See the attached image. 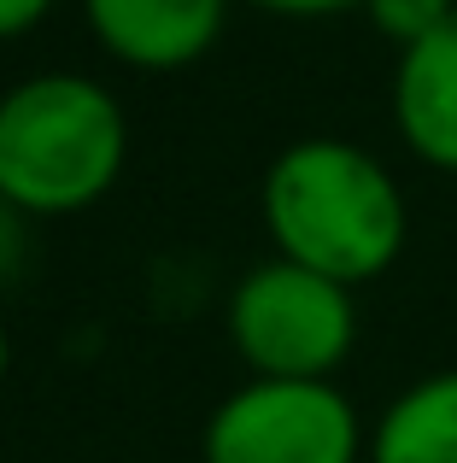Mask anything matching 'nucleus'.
Here are the masks:
<instances>
[{"mask_svg": "<svg viewBox=\"0 0 457 463\" xmlns=\"http://www.w3.org/2000/svg\"><path fill=\"white\" fill-rule=\"evenodd\" d=\"M47 6H53V0H0V35L35 30V24L47 18Z\"/></svg>", "mask_w": 457, "mask_h": 463, "instance_id": "nucleus-11", "label": "nucleus"}, {"mask_svg": "<svg viewBox=\"0 0 457 463\" xmlns=\"http://www.w3.org/2000/svg\"><path fill=\"white\" fill-rule=\"evenodd\" d=\"M252 6L275 12V18H334V12L364 6V0H252Z\"/></svg>", "mask_w": 457, "mask_h": 463, "instance_id": "nucleus-10", "label": "nucleus"}, {"mask_svg": "<svg viewBox=\"0 0 457 463\" xmlns=\"http://www.w3.org/2000/svg\"><path fill=\"white\" fill-rule=\"evenodd\" d=\"M393 124L423 165L457 176V12L393 71Z\"/></svg>", "mask_w": 457, "mask_h": 463, "instance_id": "nucleus-6", "label": "nucleus"}, {"mask_svg": "<svg viewBox=\"0 0 457 463\" xmlns=\"http://www.w3.org/2000/svg\"><path fill=\"white\" fill-rule=\"evenodd\" d=\"M129 129L89 77H30L0 94V194L18 212H82L124 170Z\"/></svg>", "mask_w": 457, "mask_h": 463, "instance_id": "nucleus-2", "label": "nucleus"}, {"mask_svg": "<svg viewBox=\"0 0 457 463\" xmlns=\"http://www.w3.org/2000/svg\"><path fill=\"white\" fill-rule=\"evenodd\" d=\"M6 358H12V346H6V328H0V375H6Z\"/></svg>", "mask_w": 457, "mask_h": 463, "instance_id": "nucleus-12", "label": "nucleus"}, {"mask_svg": "<svg viewBox=\"0 0 457 463\" xmlns=\"http://www.w3.org/2000/svg\"><path fill=\"white\" fill-rule=\"evenodd\" d=\"M369 463H457V370L423 375L381 411Z\"/></svg>", "mask_w": 457, "mask_h": 463, "instance_id": "nucleus-7", "label": "nucleus"}, {"mask_svg": "<svg viewBox=\"0 0 457 463\" xmlns=\"http://www.w3.org/2000/svg\"><path fill=\"white\" fill-rule=\"evenodd\" d=\"M89 30L117 53L124 65L141 71H176L211 53L223 35L228 0H82Z\"/></svg>", "mask_w": 457, "mask_h": 463, "instance_id": "nucleus-5", "label": "nucleus"}, {"mask_svg": "<svg viewBox=\"0 0 457 463\" xmlns=\"http://www.w3.org/2000/svg\"><path fill=\"white\" fill-rule=\"evenodd\" d=\"M23 264V212L0 194V282H12Z\"/></svg>", "mask_w": 457, "mask_h": 463, "instance_id": "nucleus-9", "label": "nucleus"}, {"mask_svg": "<svg viewBox=\"0 0 457 463\" xmlns=\"http://www.w3.org/2000/svg\"><path fill=\"white\" fill-rule=\"evenodd\" d=\"M364 422L334 382H247L206 422V463H358Z\"/></svg>", "mask_w": 457, "mask_h": 463, "instance_id": "nucleus-4", "label": "nucleus"}, {"mask_svg": "<svg viewBox=\"0 0 457 463\" xmlns=\"http://www.w3.org/2000/svg\"><path fill=\"white\" fill-rule=\"evenodd\" d=\"M228 335L264 382H329L358 340V306L346 282L275 259L235 288Z\"/></svg>", "mask_w": 457, "mask_h": 463, "instance_id": "nucleus-3", "label": "nucleus"}, {"mask_svg": "<svg viewBox=\"0 0 457 463\" xmlns=\"http://www.w3.org/2000/svg\"><path fill=\"white\" fill-rule=\"evenodd\" d=\"M364 12H369V24H376L387 42H399V53H405V47L428 42V35L452 18L457 0H364Z\"/></svg>", "mask_w": 457, "mask_h": 463, "instance_id": "nucleus-8", "label": "nucleus"}, {"mask_svg": "<svg viewBox=\"0 0 457 463\" xmlns=\"http://www.w3.org/2000/svg\"><path fill=\"white\" fill-rule=\"evenodd\" d=\"M264 229L275 252L358 288L405 252L411 212L381 158L352 141H294L264 176Z\"/></svg>", "mask_w": 457, "mask_h": 463, "instance_id": "nucleus-1", "label": "nucleus"}]
</instances>
